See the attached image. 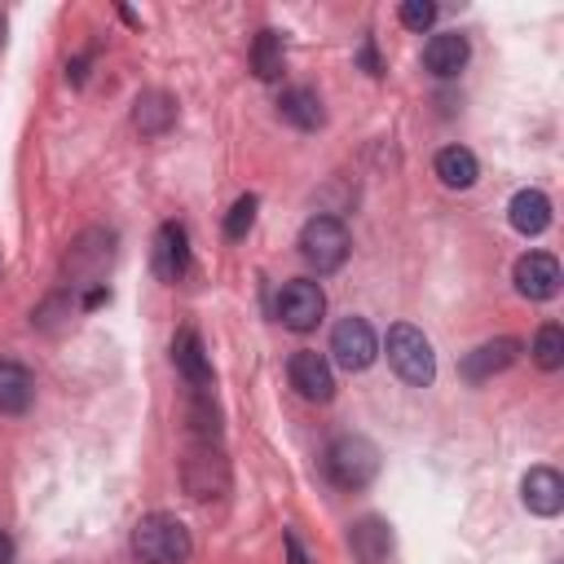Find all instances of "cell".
I'll use <instances>...</instances> for the list:
<instances>
[{
    "label": "cell",
    "mask_w": 564,
    "mask_h": 564,
    "mask_svg": "<svg viewBox=\"0 0 564 564\" xmlns=\"http://www.w3.org/2000/svg\"><path fill=\"white\" fill-rule=\"evenodd\" d=\"M132 555L141 564H185L189 560V529L167 511H150L132 529Z\"/></svg>",
    "instance_id": "6da1fadb"
},
{
    "label": "cell",
    "mask_w": 564,
    "mask_h": 564,
    "mask_svg": "<svg viewBox=\"0 0 564 564\" xmlns=\"http://www.w3.org/2000/svg\"><path fill=\"white\" fill-rule=\"evenodd\" d=\"M326 476L339 489H366L379 476V449H375V441H366L357 432L335 436L330 449H326Z\"/></svg>",
    "instance_id": "7a4b0ae2"
},
{
    "label": "cell",
    "mask_w": 564,
    "mask_h": 564,
    "mask_svg": "<svg viewBox=\"0 0 564 564\" xmlns=\"http://www.w3.org/2000/svg\"><path fill=\"white\" fill-rule=\"evenodd\" d=\"M388 366L414 388H427L436 379V352H432L427 335L419 326H410V322H397L388 330Z\"/></svg>",
    "instance_id": "3957f363"
},
{
    "label": "cell",
    "mask_w": 564,
    "mask_h": 564,
    "mask_svg": "<svg viewBox=\"0 0 564 564\" xmlns=\"http://www.w3.org/2000/svg\"><path fill=\"white\" fill-rule=\"evenodd\" d=\"M348 251H352V238H348V229H344L339 216H313V220H304V229H300V256L317 273H335L348 260Z\"/></svg>",
    "instance_id": "277c9868"
},
{
    "label": "cell",
    "mask_w": 564,
    "mask_h": 564,
    "mask_svg": "<svg viewBox=\"0 0 564 564\" xmlns=\"http://www.w3.org/2000/svg\"><path fill=\"white\" fill-rule=\"evenodd\" d=\"M181 480H185L189 498H220L229 489V463H225L220 445L207 436H194V445L185 449V463H181Z\"/></svg>",
    "instance_id": "5b68a950"
},
{
    "label": "cell",
    "mask_w": 564,
    "mask_h": 564,
    "mask_svg": "<svg viewBox=\"0 0 564 564\" xmlns=\"http://www.w3.org/2000/svg\"><path fill=\"white\" fill-rule=\"evenodd\" d=\"M273 313H278V322H282L286 330L308 335V330L322 322V313H326V295H322L317 282L291 278V282H282V291H278V300H273Z\"/></svg>",
    "instance_id": "8992f818"
},
{
    "label": "cell",
    "mask_w": 564,
    "mask_h": 564,
    "mask_svg": "<svg viewBox=\"0 0 564 564\" xmlns=\"http://www.w3.org/2000/svg\"><path fill=\"white\" fill-rule=\"evenodd\" d=\"M330 352L344 370H366L375 357H379V339L370 330L366 317H344L335 330H330Z\"/></svg>",
    "instance_id": "52a82bcc"
},
{
    "label": "cell",
    "mask_w": 564,
    "mask_h": 564,
    "mask_svg": "<svg viewBox=\"0 0 564 564\" xmlns=\"http://www.w3.org/2000/svg\"><path fill=\"white\" fill-rule=\"evenodd\" d=\"M110 264V234H101V229H88L70 251H66V278H70V286H101L97 278H101V269Z\"/></svg>",
    "instance_id": "ba28073f"
},
{
    "label": "cell",
    "mask_w": 564,
    "mask_h": 564,
    "mask_svg": "<svg viewBox=\"0 0 564 564\" xmlns=\"http://www.w3.org/2000/svg\"><path fill=\"white\" fill-rule=\"evenodd\" d=\"M516 357H520V339H516V335H498V339H489V344L471 348V352L458 361V370H463V379H467V383H485V379L502 375Z\"/></svg>",
    "instance_id": "9c48e42d"
},
{
    "label": "cell",
    "mask_w": 564,
    "mask_h": 564,
    "mask_svg": "<svg viewBox=\"0 0 564 564\" xmlns=\"http://www.w3.org/2000/svg\"><path fill=\"white\" fill-rule=\"evenodd\" d=\"M189 269V234L176 220H163L154 234V273L163 282H181Z\"/></svg>",
    "instance_id": "30bf717a"
},
{
    "label": "cell",
    "mask_w": 564,
    "mask_h": 564,
    "mask_svg": "<svg viewBox=\"0 0 564 564\" xmlns=\"http://www.w3.org/2000/svg\"><path fill=\"white\" fill-rule=\"evenodd\" d=\"M516 291L524 300H551L560 291V264L546 251H529L516 260Z\"/></svg>",
    "instance_id": "8fae6325"
},
{
    "label": "cell",
    "mask_w": 564,
    "mask_h": 564,
    "mask_svg": "<svg viewBox=\"0 0 564 564\" xmlns=\"http://www.w3.org/2000/svg\"><path fill=\"white\" fill-rule=\"evenodd\" d=\"M291 388H295L304 401H330V397H335L330 361H326L322 352H295V357H291Z\"/></svg>",
    "instance_id": "7c38bea8"
},
{
    "label": "cell",
    "mask_w": 564,
    "mask_h": 564,
    "mask_svg": "<svg viewBox=\"0 0 564 564\" xmlns=\"http://www.w3.org/2000/svg\"><path fill=\"white\" fill-rule=\"evenodd\" d=\"M467 57H471V44H467L463 31H436V35L427 40V48H423V66H427L436 79H454V75L467 66Z\"/></svg>",
    "instance_id": "4fadbf2b"
},
{
    "label": "cell",
    "mask_w": 564,
    "mask_h": 564,
    "mask_svg": "<svg viewBox=\"0 0 564 564\" xmlns=\"http://www.w3.org/2000/svg\"><path fill=\"white\" fill-rule=\"evenodd\" d=\"M520 498L533 516H560L564 511V476L555 467H533L520 480Z\"/></svg>",
    "instance_id": "5bb4252c"
},
{
    "label": "cell",
    "mask_w": 564,
    "mask_h": 564,
    "mask_svg": "<svg viewBox=\"0 0 564 564\" xmlns=\"http://www.w3.org/2000/svg\"><path fill=\"white\" fill-rule=\"evenodd\" d=\"M172 361H176V370H181V379H185L189 388H212V361H207V348H203V339H198L194 326H181V330H176V339H172Z\"/></svg>",
    "instance_id": "9a60e30c"
},
{
    "label": "cell",
    "mask_w": 564,
    "mask_h": 564,
    "mask_svg": "<svg viewBox=\"0 0 564 564\" xmlns=\"http://www.w3.org/2000/svg\"><path fill=\"white\" fill-rule=\"evenodd\" d=\"M172 123H176V101H172L163 88H150V93L137 97V106H132V128H137L141 137H163Z\"/></svg>",
    "instance_id": "2e32d148"
},
{
    "label": "cell",
    "mask_w": 564,
    "mask_h": 564,
    "mask_svg": "<svg viewBox=\"0 0 564 564\" xmlns=\"http://www.w3.org/2000/svg\"><path fill=\"white\" fill-rule=\"evenodd\" d=\"M507 220H511L516 234L538 238V234L551 225V198H546L542 189H520V194L511 198V207H507Z\"/></svg>",
    "instance_id": "e0dca14e"
},
{
    "label": "cell",
    "mask_w": 564,
    "mask_h": 564,
    "mask_svg": "<svg viewBox=\"0 0 564 564\" xmlns=\"http://www.w3.org/2000/svg\"><path fill=\"white\" fill-rule=\"evenodd\" d=\"M35 401V379L22 361H0V414H26Z\"/></svg>",
    "instance_id": "ac0fdd59"
},
{
    "label": "cell",
    "mask_w": 564,
    "mask_h": 564,
    "mask_svg": "<svg viewBox=\"0 0 564 564\" xmlns=\"http://www.w3.org/2000/svg\"><path fill=\"white\" fill-rule=\"evenodd\" d=\"M278 115H282L291 128H304V132L322 128V119H326V110H322V97H317L313 88H304V84H295V88H282V97H278Z\"/></svg>",
    "instance_id": "d6986e66"
},
{
    "label": "cell",
    "mask_w": 564,
    "mask_h": 564,
    "mask_svg": "<svg viewBox=\"0 0 564 564\" xmlns=\"http://www.w3.org/2000/svg\"><path fill=\"white\" fill-rule=\"evenodd\" d=\"M436 176H441V185H449V189H467V185H476L480 163H476V154H471L467 145H445V150L436 154Z\"/></svg>",
    "instance_id": "ffe728a7"
},
{
    "label": "cell",
    "mask_w": 564,
    "mask_h": 564,
    "mask_svg": "<svg viewBox=\"0 0 564 564\" xmlns=\"http://www.w3.org/2000/svg\"><path fill=\"white\" fill-rule=\"evenodd\" d=\"M286 66V48H282V35L273 26H264L256 40H251V70L260 79H278Z\"/></svg>",
    "instance_id": "44dd1931"
},
{
    "label": "cell",
    "mask_w": 564,
    "mask_h": 564,
    "mask_svg": "<svg viewBox=\"0 0 564 564\" xmlns=\"http://www.w3.org/2000/svg\"><path fill=\"white\" fill-rule=\"evenodd\" d=\"M388 546H392V533L383 520H361L352 529V551L361 555V564H383L388 560Z\"/></svg>",
    "instance_id": "7402d4cb"
},
{
    "label": "cell",
    "mask_w": 564,
    "mask_h": 564,
    "mask_svg": "<svg viewBox=\"0 0 564 564\" xmlns=\"http://www.w3.org/2000/svg\"><path fill=\"white\" fill-rule=\"evenodd\" d=\"M533 361L542 366V370H560L564 366V326H555V322H546L538 335H533Z\"/></svg>",
    "instance_id": "603a6c76"
},
{
    "label": "cell",
    "mask_w": 564,
    "mask_h": 564,
    "mask_svg": "<svg viewBox=\"0 0 564 564\" xmlns=\"http://www.w3.org/2000/svg\"><path fill=\"white\" fill-rule=\"evenodd\" d=\"M256 207H260V198L256 194H242L234 207H229V216H225V238H247V229L256 225Z\"/></svg>",
    "instance_id": "cb8c5ba5"
},
{
    "label": "cell",
    "mask_w": 564,
    "mask_h": 564,
    "mask_svg": "<svg viewBox=\"0 0 564 564\" xmlns=\"http://www.w3.org/2000/svg\"><path fill=\"white\" fill-rule=\"evenodd\" d=\"M397 18H401V26H410V31H427V26L436 22V4H432V0H405V4L397 9Z\"/></svg>",
    "instance_id": "d4e9b609"
},
{
    "label": "cell",
    "mask_w": 564,
    "mask_h": 564,
    "mask_svg": "<svg viewBox=\"0 0 564 564\" xmlns=\"http://www.w3.org/2000/svg\"><path fill=\"white\" fill-rule=\"evenodd\" d=\"M286 564H313L308 551H304V542L295 533H286Z\"/></svg>",
    "instance_id": "484cf974"
},
{
    "label": "cell",
    "mask_w": 564,
    "mask_h": 564,
    "mask_svg": "<svg viewBox=\"0 0 564 564\" xmlns=\"http://www.w3.org/2000/svg\"><path fill=\"white\" fill-rule=\"evenodd\" d=\"M0 564H13V538L0 529Z\"/></svg>",
    "instance_id": "4316f807"
},
{
    "label": "cell",
    "mask_w": 564,
    "mask_h": 564,
    "mask_svg": "<svg viewBox=\"0 0 564 564\" xmlns=\"http://www.w3.org/2000/svg\"><path fill=\"white\" fill-rule=\"evenodd\" d=\"M0 48H4V18H0Z\"/></svg>",
    "instance_id": "83f0119b"
}]
</instances>
